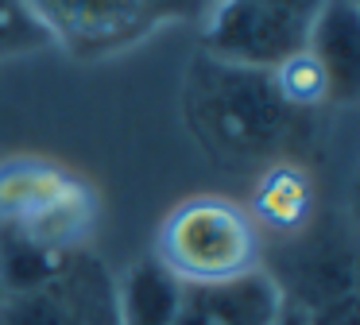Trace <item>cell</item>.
Instances as JSON below:
<instances>
[{"label": "cell", "instance_id": "6da1fadb", "mask_svg": "<svg viewBox=\"0 0 360 325\" xmlns=\"http://www.w3.org/2000/svg\"><path fill=\"white\" fill-rule=\"evenodd\" d=\"M295 113L275 93L267 70H248L233 62L194 54L186 74V120L198 144L225 167L283 159L298 136Z\"/></svg>", "mask_w": 360, "mask_h": 325}, {"label": "cell", "instance_id": "7a4b0ae2", "mask_svg": "<svg viewBox=\"0 0 360 325\" xmlns=\"http://www.w3.org/2000/svg\"><path fill=\"white\" fill-rule=\"evenodd\" d=\"M155 260L182 286H221L264 267V236L233 198L198 193L163 217Z\"/></svg>", "mask_w": 360, "mask_h": 325}, {"label": "cell", "instance_id": "3957f363", "mask_svg": "<svg viewBox=\"0 0 360 325\" xmlns=\"http://www.w3.org/2000/svg\"><path fill=\"white\" fill-rule=\"evenodd\" d=\"M97 224V193L82 174L39 155L0 159V229L51 252H86Z\"/></svg>", "mask_w": 360, "mask_h": 325}, {"label": "cell", "instance_id": "277c9868", "mask_svg": "<svg viewBox=\"0 0 360 325\" xmlns=\"http://www.w3.org/2000/svg\"><path fill=\"white\" fill-rule=\"evenodd\" d=\"M310 23L256 0H217L202 20V54L248 70H275L306 46Z\"/></svg>", "mask_w": 360, "mask_h": 325}, {"label": "cell", "instance_id": "5b68a950", "mask_svg": "<svg viewBox=\"0 0 360 325\" xmlns=\"http://www.w3.org/2000/svg\"><path fill=\"white\" fill-rule=\"evenodd\" d=\"M47 43H58L74 58H105L140 43L155 20L140 0H24Z\"/></svg>", "mask_w": 360, "mask_h": 325}, {"label": "cell", "instance_id": "8992f818", "mask_svg": "<svg viewBox=\"0 0 360 325\" xmlns=\"http://www.w3.org/2000/svg\"><path fill=\"white\" fill-rule=\"evenodd\" d=\"M0 325H117V286L89 252H78L55 283L0 298Z\"/></svg>", "mask_w": 360, "mask_h": 325}, {"label": "cell", "instance_id": "52a82bcc", "mask_svg": "<svg viewBox=\"0 0 360 325\" xmlns=\"http://www.w3.org/2000/svg\"><path fill=\"white\" fill-rule=\"evenodd\" d=\"M283 306V286L271 271H252L236 283L186 286L174 325H271Z\"/></svg>", "mask_w": 360, "mask_h": 325}, {"label": "cell", "instance_id": "ba28073f", "mask_svg": "<svg viewBox=\"0 0 360 325\" xmlns=\"http://www.w3.org/2000/svg\"><path fill=\"white\" fill-rule=\"evenodd\" d=\"M306 51L329 77V101L352 105L360 93V4L326 0L306 31Z\"/></svg>", "mask_w": 360, "mask_h": 325}, {"label": "cell", "instance_id": "9c48e42d", "mask_svg": "<svg viewBox=\"0 0 360 325\" xmlns=\"http://www.w3.org/2000/svg\"><path fill=\"white\" fill-rule=\"evenodd\" d=\"M248 217L259 232H275V236H295L314 221L318 209V190L314 178L302 162L295 159H275L259 170L256 186H252Z\"/></svg>", "mask_w": 360, "mask_h": 325}, {"label": "cell", "instance_id": "30bf717a", "mask_svg": "<svg viewBox=\"0 0 360 325\" xmlns=\"http://www.w3.org/2000/svg\"><path fill=\"white\" fill-rule=\"evenodd\" d=\"M186 286L155 260H136L117 283V325H174Z\"/></svg>", "mask_w": 360, "mask_h": 325}, {"label": "cell", "instance_id": "8fae6325", "mask_svg": "<svg viewBox=\"0 0 360 325\" xmlns=\"http://www.w3.org/2000/svg\"><path fill=\"white\" fill-rule=\"evenodd\" d=\"M74 255L51 252V248H39V244H32V240L16 236V232L0 229V298H4V294L39 291V286L55 283Z\"/></svg>", "mask_w": 360, "mask_h": 325}, {"label": "cell", "instance_id": "7c38bea8", "mask_svg": "<svg viewBox=\"0 0 360 325\" xmlns=\"http://www.w3.org/2000/svg\"><path fill=\"white\" fill-rule=\"evenodd\" d=\"M271 74V85L275 93L283 97V105H290L295 113H310V108H321L329 101V77L321 70V62L314 58L310 51H295L279 62Z\"/></svg>", "mask_w": 360, "mask_h": 325}, {"label": "cell", "instance_id": "4fadbf2b", "mask_svg": "<svg viewBox=\"0 0 360 325\" xmlns=\"http://www.w3.org/2000/svg\"><path fill=\"white\" fill-rule=\"evenodd\" d=\"M143 12L151 15L155 23L163 20H186V23H202L205 15L213 12L217 0H140Z\"/></svg>", "mask_w": 360, "mask_h": 325}, {"label": "cell", "instance_id": "5bb4252c", "mask_svg": "<svg viewBox=\"0 0 360 325\" xmlns=\"http://www.w3.org/2000/svg\"><path fill=\"white\" fill-rule=\"evenodd\" d=\"M256 4H267V8H275V12H287V15H295V20L310 23L326 0H256Z\"/></svg>", "mask_w": 360, "mask_h": 325}, {"label": "cell", "instance_id": "9a60e30c", "mask_svg": "<svg viewBox=\"0 0 360 325\" xmlns=\"http://www.w3.org/2000/svg\"><path fill=\"white\" fill-rule=\"evenodd\" d=\"M271 325H310V314H306L298 302H290V298H283V306H279V314H275V321Z\"/></svg>", "mask_w": 360, "mask_h": 325}]
</instances>
